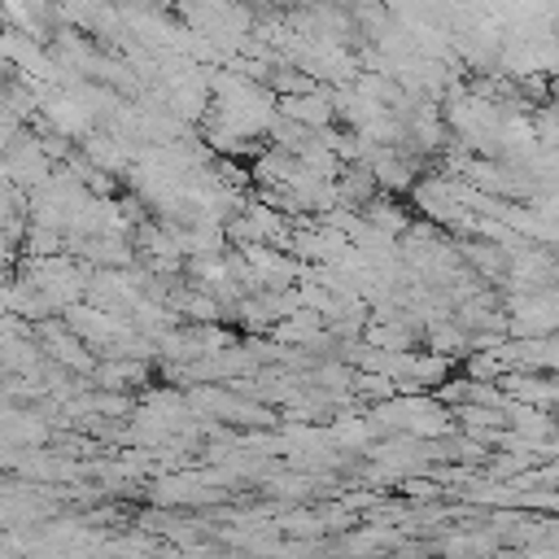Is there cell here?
<instances>
[{
	"instance_id": "cell-1",
	"label": "cell",
	"mask_w": 559,
	"mask_h": 559,
	"mask_svg": "<svg viewBox=\"0 0 559 559\" xmlns=\"http://www.w3.org/2000/svg\"><path fill=\"white\" fill-rule=\"evenodd\" d=\"M280 114L314 131V127H323V122H332V114H336V105H332V96H328V92H314V87H306V92H288V96L280 100Z\"/></svg>"
}]
</instances>
